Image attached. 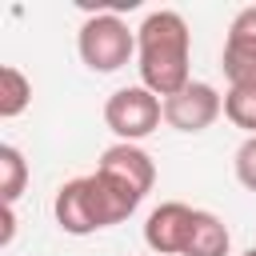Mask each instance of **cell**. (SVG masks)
<instances>
[{
    "mask_svg": "<svg viewBox=\"0 0 256 256\" xmlns=\"http://www.w3.org/2000/svg\"><path fill=\"white\" fill-rule=\"evenodd\" d=\"M164 120V100L156 92H148L144 84L132 88H116L104 100V124L120 136V144H136L144 136H152Z\"/></svg>",
    "mask_w": 256,
    "mask_h": 256,
    "instance_id": "277c9868",
    "label": "cell"
},
{
    "mask_svg": "<svg viewBox=\"0 0 256 256\" xmlns=\"http://www.w3.org/2000/svg\"><path fill=\"white\" fill-rule=\"evenodd\" d=\"M28 184V164H24V152L16 144H0V196L4 204H16L20 192Z\"/></svg>",
    "mask_w": 256,
    "mask_h": 256,
    "instance_id": "8fae6325",
    "label": "cell"
},
{
    "mask_svg": "<svg viewBox=\"0 0 256 256\" xmlns=\"http://www.w3.org/2000/svg\"><path fill=\"white\" fill-rule=\"evenodd\" d=\"M220 112H224V96L204 80H192L188 88L164 100V124L176 132H204L216 124Z\"/></svg>",
    "mask_w": 256,
    "mask_h": 256,
    "instance_id": "5b68a950",
    "label": "cell"
},
{
    "mask_svg": "<svg viewBox=\"0 0 256 256\" xmlns=\"http://www.w3.org/2000/svg\"><path fill=\"white\" fill-rule=\"evenodd\" d=\"M136 68H140V84L156 96H176L180 88L192 84L188 60H192V32L188 20L172 8L148 12L144 24L136 28Z\"/></svg>",
    "mask_w": 256,
    "mask_h": 256,
    "instance_id": "7a4b0ae2",
    "label": "cell"
},
{
    "mask_svg": "<svg viewBox=\"0 0 256 256\" xmlns=\"http://www.w3.org/2000/svg\"><path fill=\"white\" fill-rule=\"evenodd\" d=\"M244 256H256V248H248V252H244Z\"/></svg>",
    "mask_w": 256,
    "mask_h": 256,
    "instance_id": "5bb4252c",
    "label": "cell"
},
{
    "mask_svg": "<svg viewBox=\"0 0 256 256\" xmlns=\"http://www.w3.org/2000/svg\"><path fill=\"white\" fill-rule=\"evenodd\" d=\"M192 224H196V208L180 200H164L144 220V244L152 248V256H184Z\"/></svg>",
    "mask_w": 256,
    "mask_h": 256,
    "instance_id": "8992f818",
    "label": "cell"
},
{
    "mask_svg": "<svg viewBox=\"0 0 256 256\" xmlns=\"http://www.w3.org/2000/svg\"><path fill=\"white\" fill-rule=\"evenodd\" d=\"M228 248H232V236H228L224 220L208 208H196V224H192L184 256H228Z\"/></svg>",
    "mask_w": 256,
    "mask_h": 256,
    "instance_id": "ba28073f",
    "label": "cell"
},
{
    "mask_svg": "<svg viewBox=\"0 0 256 256\" xmlns=\"http://www.w3.org/2000/svg\"><path fill=\"white\" fill-rule=\"evenodd\" d=\"M152 184H156L152 156L140 144H112L104 148L96 172L60 184L52 200L56 224L68 236H92L100 228H112L140 208Z\"/></svg>",
    "mask_w": 256,
    "mask_h": 256,
    "instance_id": "6da1fadb",
    "label": "cell"
},
{
    "mask_svg": "<svg viewBox=\"0 0 256 256\" xmlns=\"http://www.w3.org/2000/svg\"><path fill=\"white\" fill-rule=\"evenodd\" d=\"M76 52L92 72H120L136 52V32L116 12H96L80 24Z\"/></svg>",
    "mask_w": 256,
    "mask_h": 256,
    "instance_id": "3957f363",
    "label": "cell"
},
{
    "mask_svg": "<svg viewBox=\"0 0 256 256\" xmlns=\"http://www.w3.org/2000/svg\"><path fill=\"white\" fill-rule=\"evenodd\" d=\"M28 104H32V80L16 64H4L0 68V116L4 120H16Z\"/></svg>",
    "mask_w": 256,
    "mask_h": 256,
    "instance_id": "9c48e42d",
    "label": "cell"
},
{
    "mask_svg": "<svg viewBox=\"0 0 256 256\" xmlns=\"http://www.w3.org/2000/svg\"><path fill=\"white\" fill-rule=\"evenodd\" d=\"M12 232H16V212H12V204H4V232H0V244H12Z\"/></svg>",
    "mask_w": 256,
    "mask_h": 256,
    "instance_id": "4fadbf2b",
    "label": "cell"
},
{
    "mask_svg": "<svg viewBox=\"0 0 256 256\" xmlns=\"http://www.w3.org/2000/svg\"><path fill=\"white\" fill-rule=\"evenodd\" d=\"M224 76L228 84H240V80H256V4L252 8H240L228 24V36H224Z\"/></svg>",
    "mask_w": 256,
    "mask_h": 256,
    "instance_id": "52a82bcc",
    "label": "cell"
},
{
    "mask_svg": "<svg viewBox=\"0 0 256 256\" xmlns=\"http://www.w3.org/2000/svg\"><path fill=\"white\" fill-rule=\"evenodd\" d=\"M232 168H236V180H240L248 192H256V136H248V140L236 148Z\"/></svg>",
    "mask_w": 256,
    "mask_h": 256,
    "instance_id": "7c38bea8",
    "label": "cell"
},
{
    "mask_svg": "<svg viewBox=\"0 0 256 256\" xmlns=\"http://www.w3.org/2000/svg\"><path fill=\"white\" fill-rule=\"evenodd\" d=\"M224 116L236 128H244L248 136H256V80L228 84V92H224Z\"/></svg>",
    "mask_w": 256,
    "mask_h": 256,
    "instance_id": "30bf717a",
    "label": "cell"
}]
</instances>
